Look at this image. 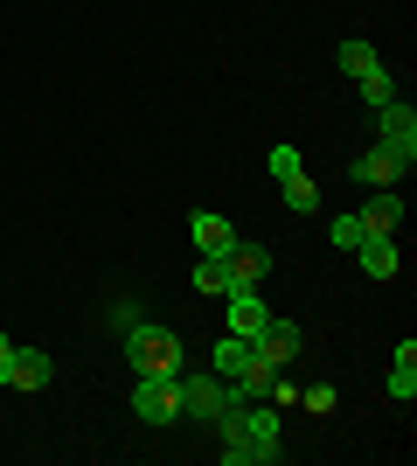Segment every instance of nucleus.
<instances>
[{"label": "nucleus", "mask_w": 417, "mask_h": 466, "mask_svg": "<svg viewBox=\"0 0 417 466\" xmlns=\"http://www.w3.org/2000/svg\"><path fill=\"white\" fill-rule=\"evenodd\" d=\"M195 286H202V292H230V258H209V251H202Z\"/></svg>", "instance_id": "obj_20"}, {"label": "nucleus", "mask_w": 417, "mask_h": 466, "mask_svg": "<svg viewBox=\"0 0 417 466\" xmlns=\"http://www.w3.org/2000/svg\"><path fill=\"white\" fill-rule=\"evenodd\" d=\"M216 439H223V466H272L285 452V410L278 404H230L216 410Z\"/></svg>", "instance_id": "obj_1"}, {"label": "nucleus", "mask_w": 417, "mask_h": 466, "mask_svg": "<svg viewBox=\"0 0 417 466\" xmlns=\"http://www.w3.org/2000/svg\"><path fill=\"white\" fill-rule=\"evenodd\" d=\"M133 418H139V425H174V418H181L174 376H133Z\"/></svg>", "instance_id": "obj_5"}, {"label": "nucleus", "mask_w": 417, "mask_h": 466, "mask_svg": "<svg viewBox=\"0 0 417 466\" xmlns=\"http://www.w3.org/2000/svg\"><path fill=\"white\" fill-rule=\"evenodd\" d=\"M278 195H285V209H293V216H320V188H313V175H306V167L278 181Z\"/></svg>", "instance_id": "obj_16"}, {"label": "nucleus", "mask_w": 417, "mask_h": 466, "mask_svg": "<svg viewBox=\"0 0 417 466\" xmlns=\"http://www.w3.org/2000/svg\"><path fill=\"white\" fill-rule=\"evenodd\" d=\"M390 397H397V404L417 397V341H411V334H403L397 355H390Z\"/></svg>", "instance_id": "obj_14"}, {"label": "nucleus", "mask_w": 417, "mask_h": 466, "mask_svg": "<svg viewBox=\"0 0 417 466\" xmlns=\"http://www.w3.org/2000/svg\"><path fill=\"white\" fill-rule=\"evenodd\" d=\"M251 349H258V362H272V370H293V355L306 349V334H299L293 320H278V313H272V320L251 334Z\"/></svg>", "instance_id": "obj_6"}, {"label": "nucleus", "mask_w": 417, "mask_h": 466, "mask_svg": "<svg viewBox=\"0 0 417 466\" xmlns=\"http://www.w3.org/2000/svg\"><path fill=\"white\" fill-rule=\"evenodd\" d=\"M223 299H230V313H223V334H243V341H251V334L272 320V307H264L258 292H223Z\"/></svg>", "instance_id": "obj_12"}, {"label": "nucleus", "mask_w": 417, "mask_h": 466, "mask_svg": "<svg viewBox=\"0 0 417 466\" xmlns=\"http://www.w3.org/2000/svg\"><path fill=\"white\" fill-rule=\"evenodd\" d=\"M188 230H195V251H209V258H230V244H237V223L223 209H195Z\"/></svg>", "instance_id": "obj_8"}, {"label": "nucleus", "mask_w": 417, "mask_h": 466, "mask_svg": "<svg viewBox=\"0 0 417 466\" xmlns=\"http://www.w3.org/2000/svg\"><path fill=\"white\" fill-rule=\"evenodd\" d=\"M125 370L133 376H181V334L160 328V320L125 328Z\"/></svg>", "instance_id": "obj_2"}, {"label": "nucleus", "mask_w": 417, "mask_h": 466, "mask_svg": "<svg viewBox=\"0 0 417 466\" xmlns=\"http://www.w3.org/2000/svg\"><path fill=\"white\" fill-rule=\"evenodd\" d=\"M56 383V362L42 349H15L7 355V390H49Z\"/></svg>", "instance_id": "obj_9"}, {"label": "nucleus", "mask_w": 417, "mask_h": 466, "mask_svg": "<svg viewBox=\"0 0 417 466\" xmlns=\"http://www.w3.org/2000/svg\"><path fill=\"white\" fill-rule=\"evenodd\" d=\"M362 84V97H369V105H390V97H397V77H390V63H376V70H369V77H355Z\"/></svg>", "instance_id": "obj_19"}, {"label": "nucleus", "mask_w": 417, "mask_h": 466, "mask_svg": "<svg viewBox=\"0 0 417 466\" xmlns=\"http://www.w3.org/2000/svg\"><path fill=\"white\" fill-rule=\"evenodd\" d=\"M264 404H278V410H285V404H299V390H293V376H285V370L272 376V397H264Z\"/></svg>", "instance_id": "obj_23"}, {"label": "nucleus", "mask_w": 417, "mask_h": 466, "mask_svg": "<svg viewBox=\"0 0 417 466\" xmlns=\"http://www.w3.org/2000/svg\"><path fill=\"white\" fill-rule=\"evenodd\" d=\"M334 56H341V70H348V77H369V70L382 63V56H376V42H362V35H348Z\"/></svg>", "instance_id": "obj_17"}, {"label": "nucleus", "mask_w": 417, "mask_h": 466, "mask_svg": "<svg viewBox=\"0 0 417 466\" xmlns=\"http://www.w3.org/2000/svg\"><path fill=\"white\" fill-rule=\"evenodd\" d=\"M376 147H390V154H397L403 167H417V112L403 105V97L376 105Z\"/></svg>", "instance_id": "obj_4"}, {"label": "nucleus", "mask_w": 417, "mask_h": 466, "mask_svg": "<svg viewBox=\"0 0 417 466\" xmlns=\"http://www.w3.org/2000/svg\"><path fill=\"white\" fill-rule=\"evenodd\" d=\"M299 404H306V410H320V418H327V410L341 404V390H334V383H313V390H299Z\"/></svg>", "instance_id": "obj_21"}, {"label": "nucleus", "mask_w": 417, "mask_h": 466, "mask_svg": "<svg viewBox=\"0 0 417 466\" xmlns=\"http://www.w3.org/2000/svg\"><path fill=\"white\" fill-rule=\"evenodd\" d=\"M348 175H355V181H362V188H397V181H403V175H411V167H403V160H397V154H390V147H369V154H362V160H355V167H348Z\"/></svg>", "instance_id": "obj_10"}, {"label": "nucleus", "mask_w": 417, "mask_h": 466, "mask_svg": "<svg viewBox=\"0 0 417 466\" xmlns=\"http://www.w3.org/2000/svg\"><path fill=\"white\" fill-rule=\"evenodd\" d=\"M362 223L376 237H397V223H403V188H369V202H362Z\"/></svg>", "instance_id": "obj_11"}, {"label": "nucleus", "mask_w": 417, "mask_h": 466, "mask_svg": "<svg viewBox=\"0 0 417 466\" xmlns=\"http://www.w3.org/2000/svg\"><path fill=\"white\" fill-rule=\"evenodd\" d=\"M264 279H272V244L237 237V244H230V292H258Z\"/></svg>", "instance_id": "obj_7"}, {"label": "nucleus", "mask_w": 417, "mask_h": 466, "mask_svg": "<svg viewBox=\"0 0 417 466\" xmlns=\"http://www.w3.org/2000/svg\"><path fill=\"white\" fill-rule=\"evenodd\" d=\"M355 258H362V272H369V279H397V272H403L397 237H376V230H369V237L355 244Z\"/></svg>", "instance_id": "obj_13"}, {"label": "nucleus", "mask_w": 417, "mask_h": 466, "mask_svg": "<svg viewBox=\"0 0 417 466\" xmlns=\"http://www.w3.org/2000/svg\"><path fill=\"white\" fill-rule=\"evenodd\" d=\"M174 390H181V418H195V425H216V410L237 404L230 376H216V370H181Z\"/></svg>", "instance_id": "obj_3"}, {"label": "nucleus", "mask_w": 417, "mask_h": 466, "mask_svg": "<svg viewBox=\"0 0 417 466\" xmlns=\"http://www.w3.org/2000/svg\"><path fill=\"white\" fill-rule=\"evenodd\" d=\"M362 237H369V223H362L355 209H341L334 223H327V244H334V251H348V258H355V244H362Z\"/></svg>", "instance_id": "obj_18"}, {"label": "nucleus", "mask_w": 417, "mask_h": 466, "mask_svg": "<svg viewBox=\"0 0 417 466\" xmlns=\"http://www.w3.org/2000/svg\"><path fill=\"white\" fill-rule=\"evenodd\" d=\"M299 167H306V160H299V147H272V175H278V181L299 175Z\"/></svg>", "instance_id": "obj_22"}, {"label": "nucleus", "mask_w": 417, "mask_h": 466, "mask_svg": "<svg viewBox=\"0 0 417 466\" xmlns=\"http://www.w3.org/2000/svg\"><path fill=\"white\" fill-rule=\"evenodd\" d=\"M251 362H258V349H251L243 334H223V341H216V355H209V370H216V376H243Z\"/></svg>", "instance_id": "obj_15"}, {"label": "nucleus", "mask_w": 417, "mask_h": 466, "mask_svg": "<svg viewBox=\"0 0 417 466\" xmlns=\"http://www.w3.org/2000/svg\"><path fill=\"white\" fill-rule=\"evenodd\" d=\"M7 355H15V334H0V390H7Z\"/></svg>", "instance_id": "obj_24"}]
</instances>
